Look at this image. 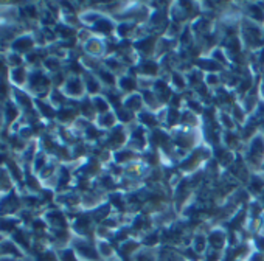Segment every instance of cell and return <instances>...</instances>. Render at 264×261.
<instances>
[{"instance_id": "obj_10", "label": "cell", "mask_w": 264, "mask_h": 261, "mask_svg": "<svg viewBox=\"0 0 264 261\" xmlns=\"http://www.w3.org/2000/svg\"><path fill=\"white\" fill-rule=\"evenodd\" d=\"M62 261H76V259H75V256L70 250H65L64 255H62Z\"/></svg>"}, {"instance_id": "obj_8", "label": "cell", "mask_w": 264, "mask_h": 261, "mask_svg": "<svg viewBox=\"0 0 264 261\" xmlns=\"http://www.w3.org/2000/svg\"><path fill=\"white\" fill-rule=\"evenodd\" d=\"M81 83L78 81V80H72L70 83H69V92L70 93H80L81 92Z\"/></svg>"}, {"instance_id": "obj_3", "label": "cell", "mask_w": 264, "mask_h": 261, "mask_svg": "<svg viewBox=\"0 0 264 261\" xmlns=\"http://www.w3.org/2000/svg\"><path fill=\"white\" fill-rule=\"evenodd\" d=\"M118 86H120V90L126 92V93H130L134 92L139 86V80H136L134 76L130 75H121L120 80H118Z\"/></svg>"}, {"instance_id": "obj_6", "label": "cell", "mask_w": 264, "mask_h": 261, "mask_svg": "<svg viewBox=\"0 0 264 261\" xmlns=\"http://www.w3.org/2000/svg\"><path fill=\"white\" fill-rule=\"evenodd\" d=\"M96 27H98V30L103 31V33H109V31L114 30V23L111 20H98Z\"/></svg>"}, {"instance_id": "obj_7", "label": "cell", "mask_w": 264, "mask_h": 261, "mask_svg": "<svg viewBox=\"0 0 264 261\" xmlns=\"http://www.w3.org/2000/svg\"><path fill=\"white\" fill-rule=\"evenodd\" d=\"M205 81H207V84L208 86H219L221 84V76L218 75V73H207V76H205Z\"/></svg>"}, {"instance_id": "obj_4", "label": "cell", "mask_w": 264, "mask_h": 261, "mask_svg": "<svg viewBox=\"0 0 264 261\" xmlns=\"http://www.w3.org/2000/svg\"><path fill=\"white\" fill-rule=\"evenodd\" d=\"M219 121L222 123V126L225 127V129H235V120L230 117L228 114H225V111H222V112H219Z\"/></svg>"}, {"instance_id": "obj_1", "label": "cell", "mask_w": 264, "mask_h": 261, "mask_svg": "<svg viewBox=\"0 0 264 261\" xmlns=\"http://www.w3.org/2000/svg\"><path fill=\"white\" fill-rule=\"evenodd\" d=\"M243 42L250 48H258L264 44V30L259 23H255L252 20H244L243 30Z\"/></svg>"}, {"instance_id": "obj_2", "label": "cell", "mask_w": 264, "mask_h": 261, "mask_svg": "<svg viewBox=\"0 0 264 261\" xmlns=\"http://www.w3.org/2000/svg\"><path fill=\"white\" fill-rule=\"evenodd\" d=\"M145 105V101H143V96L142 95H139V93H130L126 100H123V108L124 109H127L129 112H140V109H142V106Z\"/></svg>"}, {"instance_id": "obj_5", "label": "cell", "mask_w": 264, "mask_h": 261, "mask_svg": "<svg viewBox=\"0 0 264 261\" xmlns=\"http://www.w3.org/2000/svg\"><path fill=\"white\" fill-rule=\"evenodd\" d=\"M103 48H104V45L101 44V41H96V39H92V41H89V44H87V50H89L92 55L101 53Z\"/></svg>"}, {"instance_id": "obj_11", "label": "cell", "mask_w": 264, "mask_h": 261, "mask_svg": "<svg viewBox=\"0 0 264 261\" xmlns=\"http://www.w3.org/2000/svg\"><path fill=\"white\" fill-rule=\"evenodd\" d=\"M41 261H55V256L51 253H45V255H42Z\"/></svg>"}, {"instance_id": "obj_12", "label": "cell", "mask_w": 264, "mask_h": 261, "mask_svg": "<svg viewBox=\"0 0 264 261\" xmlns=\"http://www.w3.org/2000/svg\"><path fill=\"white\" fill-rule=\"evenodd\" d=\"M261 93H262V95H264V83H262V84H261Z\"/></svg>"}, {"instance_id": "obj_9", "label": "cell", "mask_w": 264, "mask_h": 261, "mask_svg": "<svg viewBox=\"0 0 264 261\" xmlns=\"http://www.w3.org/2000/svg\"><path fill=\"white\" fill-rule=\"evenodd\" d=\"M87 87H89V90L90 92H96L98 89H100V87H98V83L96 81H93V78H89V81H87Z\"/></svg>"}]
</instances>
